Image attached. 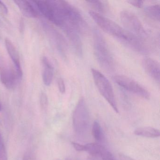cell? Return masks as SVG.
I'll use <instances>...</instances> for the list:
<instances>
[{
	"mask_svg": "<svg viewBox=\"0 0 160 160\" xmlns=\"http://www.w3.org/2000/svg\"><path fill=\"white\" fill-rule=\"evenodd\" d=\"M102 160H116L112 153L108 150L102 156Z\"/></svg>",
	"mask_w": 160,
	"mask_h": 160,
	"instance_id": "44dd1931",
	"label": "cell"
},
{
	"mask_svg": "<svg viewBox=\"0 0 160 160\" xmlns=\"http://www.w3.org/2000/svg\"><path fill=\"white\" fill-rule=\"evenodd\" d=\"M17 77L18 78V75L11 69H2L0 71L1 81L9 89H13L15 87Z\"/></svg>",
	"mask_w": 160,
	"mask_h": 160,
	"instance_id": "8fae6325",
	"label": "cell"
},
{
	"mask_svg": "<svg viewBox=\"0 0 160 160\" xmlns=\"http://www.w3.org/2000/svg\"><path fill=\"white\" fill-rule=\"evenodd\" d=\"M0 12L4 14H7L8 12V10L7 6L1 1H0Z\"/></svg>",
	"mask_w": 160,
	"mask_h": 160,
	"instance_id": "603a6c76",
	"label": "cell"
},
{
	"mask_svg": "<svg viewBox=\"0 0 160 160\" xmlns=\"http://www.w3.org/2000/svg\"><path fill=\"white\" fill-rule=\"evenodd\" d=\"M24 160H28V158H26V159H24Z\"/></svg>",
	"mask_w": 160,
	"mask_h": 160,
	"instance_id": "484cf974",
	"label": "cell"
},
{
	"mask_svg": "<svg viewBox=\"0 0 160 160\" xmlns=\"http://www.w3.org/2000/svg\"><path fill=\"white\" fill-rule=\"evenodd\" d=\"M57 84H58V88L60 92L62 94L65 93L66 88H65V83L63 79L62 78H59L57 81Z\"/></svg>",
	"mask_w": 160,
	"mask_h": 160,
	"instance_id": "ac0fdd59",
	"label": "cell"
},
{
	"mask_svg": "<svg viewBox=\"0 0 160 160\" xmlns=\"http://www.w3.org/2000/svg\"><path fill=\"white\" fill-rule=\"evenodd\" d=\"M14 2L18 7L19 10L24 16L28 18H36L39 12L33 1L16 0Z\"/></svg>",
	"mask_w": 160,
	"mask_h": 160,
	"instance_id": "30bf717a",
	"label": "cell"
},
{
	"mask_svg": "<svg viewBox=\"0 0 160 160\" xmlns=\"http://www.w3.org/2000/svg\"><path fill=\"white\" fill-rule=\"evenodd\" d=\"M5 44L7 52L11 59L12 60L15 67L16 69V73L18 78L21 79L23 76V72L21 68L20 58L18 51L17 50L16 48L12 41L8 38H6L5 39Z\"/></svg>",
	"mask_w": 160,
	"mask_h": 160,
	"instance_id": "9c48e42d",
	"label": "cell"
},
{
	"mask_svg": "<svg viewBox=\"0 0 160 160\" xmlns=\"http://www.w3.org/2000/svg\"><path fill=\"white\" fill-rule=\"evenodd\" d=\"M145 12L150 18L158 22H160V6L159 4L150 5L146 7Z\"/></svg>",
	"mask_w": 160,
	"mask_h": 160,
	"instance_id": "5bb4252c",
	"label": "cell"
},
{
	"mask_svg": "<svg viewBox=\"0 0 160 160\" xmlns=\"http://www.w3.org/2000/svg\"><path fill=\"white\" fill-rule=\"evenodd\" d=\"M142 66L146 72L158 84H160V64L157 61L146 58L142 62Z\"/></svg>",
	"mask_w": 160,
	"mask_h": 160,
	"instance_id": "ba28073f",
	"label": "cell"
},
{
	"mask_svg": "<svg viewBox=\"0 0 160 160\" xmlns=\"http://www.w3.org/2000/svg\"><path fill=\"white\" fill-rule=\"evenodd\" d=\"M127 2L138 8H141L143 7L144 2L142 1H128Z\"/></svg>",
	"mask_w": 160,
	"mask_h": 160,
	"instance_id": "ffe728a7",
	"label": "cell"
},
{
	"mask_svg": "<svg viewBox=\"0 0 160 160\" xmlns=\"http://www.w3.org/2000/svg\"><path fill=\"white\" fill-rule=\"evenodd\" d=\"M91 72L94 83L101 95L111 106L114 111L118 113L114 90L109 80L98 70L92 69Z\"/></svg>",
	"mask_w": 160,
	"mask_h": 160,
	"instance_id": "5b68a950",
	"label": "cell"
},
{
	"mask_svg": "<svg viewBox=\"0 0 160 160\" xmlns=\"http://www.w3.org/2000/svg\"><path fill=\"white\" fill-rule=\"evenodd\" d=\"M93 32V48L97 62L106 72H112L115 68V62L106 42L98 30L94 29Z\"/></svg>",
	"mask_w": 160,
	"mask_h": 160,
	"instance_id": "3957f363",
	"label": "cell"
},
{
	"mask_svg": "<svg viewBox=\"0 0 160 160\" xmlns=\"http://www.w3.org/2000/svg\"><path fill=\"white\" fill-rule=\"evenodd\" d=\"M42 63L44 70L42 73V79L44 84L49 86L52 83L54 77V67L47 57H43Z\"/></svg>",
	"mask_w": 160,
	"mask_h": 160,
	"instance_id": "7c38bea8",
	"label": "cell"
},
{
	"mask_svg": "<svg viewBox=\"0 0 160 160\" xmlns=\"http://www.w3.org/2000/svg\"><path fill=\"white\" fill-rule=\"evenodd\" d=\"M92 134L96 141L99 143H102L104 140V135L102 129L99 122L95 121L92 127Z\"/></svg>",
	"mask_w": 160,
	"mask_h": 160,
	"instance_id": "9a60e30c",
	"label": "cell"
},
{
	"mask_svg": "<svg viewBox=\"0 0 160 160\" xmlns=\"http://www.w3.org/2000/svg\"><path fill=\"white\" fill-rule=\"evenodd\" d=\"M89 13L93 21L105 32L115 37L136 52L142 54L148 52V48L144 41L137 36L96 12L90 11Z\"/></svg>",
	"mask_w": 160,
	"mask_h": 160,
	"instance_id": "6da1fadb",
	"label": "cell"
},
{
	"mask_svg": "<svg viewBox=\"0 0 160 160\" xmlns=\"http://www.w3.org/2000/svg\"><path fill=\"white\" fill-rule=\"evenodd\" d=\"M120 20L126 30L144 41L148 33L137 16L131 11L124 10L120 13Z\"/></svg>",
	"mask_w": 160,
	"mask_h": 160,
	"instance_id": "8992f818",
	"label": "cell"
},
{
	"mask_svg": "<svg viewBox=\"0 0 160 160\" xmlns=\"http://www.w3.org/2000/svg\"><path fill=\"white\" fill-rule=\"evenodd\" d=\"M134 134L136 135L143 137L155 138L160 136V132L159 130L156 128L146 126L136 129Z\"/></svg>",
	"mask_w": 160,
	"mask_h": 160,
	"instance_id": "4fadbf2b",
	"label": "cell"
},
{
	"mask_svg": "<svg viewBox=\"0 0 160 160\" xmlns=\"http://www.w3.org/2000/svg\"><path fill=\"white\" fill-rule=\"evenodd\" d=\"M54 3L64 23L63 28L67 26H71L80 35H87L89 33L88 24L76 7L65 1H54Z\"/></svg>",
	"mask_w": 160,
	"mask_h": 160,
	"instance_id": "7a4b0ae2",
	"label": "cell"
},
{
	"mask_svg": "<svg viewBox=\"0 0 160 160\" xmlns=\"http://www.w3.org/2000/svg\"><path fill=\"white\" fill-rule=\"evenodd\" d=\"M40 102H41V106L43 108H46L47 107L48 104V97L46 94L44 92H42L41 94Z\"/></svg>",
	"mask_w": 160,
	"mask_h": 160,
	"instance_id": "d6986e66",
	"label": "cell"
},
{
	"mask_svg": "<svg viewBox=\"0 0 160 160\" xmlns=\"http://www.w3.org/2000/svg\"><path fill=\"white\" fill-rule=\"evenodd\" d=\"M88 4L94 10L100 13H105L106 11L107 5L105 2L102 1H87Z\"/></svg>",
	"mask_w": 160,
	"mask_h": 160,
	"instance_id": "2e32d148",
	"label": "cell"
},
{
	"mask_svg": "<svg viewBox=\"0 0 160 160\" xmlns=\"http://www.w3.org/2000/svg\"><path fill=\"white\" fill-rule=\"evenodd\" d=\"M2 110V105L1 102H0V111H1Z\"/></svg>",
	"mask_w": 160,
	"mask_h": 160,
	"instance_id": "d4e9b609",
	"label": "cell"
},
{
	"mask_svg": "<svg viewBox=\"0 0 160 160\" xmlns=\"http://www.w3.org/2000/svg\"><path fill=\"white\" fill-rule=\"evenodd\" d=\"M119 158L120 160H135L123 153H120Z\"/></svg>",
	"mask_w": 160,
	"mask_h": 160,
	"instance_id": "cb8c5ba5",
	"label": "cell"
},
{
	"mask_svg": "<svg viewBox=\"0 0 160 160\" xmlns=\"http://www.w3.org/2000/svg\"><path fill=\"white\" fill-rule=\"evenodd\" d=\"M73 126L77 136L81 139L87 137L90 129V116L85 99L78 100L73 114Z\"/></svg>",
	"mask_w": 160,
	"mask_h": 160,
	"instance_id": "277c9868",
	"label": "cell"
},
{
	"mask_svg": "<svg viewBox=\"0 0 160 160\" xmlns=\"http://www.w3.org/2000/svg\"><path fill=\"white\" fill-rule=\"evenodd\" d=\"M113 80L124 89L132 92L144 99H149L150 93L145 88L137 81L124 75H116L113 77Z\"/></svg>",
	"mask_w": 160,
	"mask_h": 160,
	"instance_id": "52a82bcc",
	"label": "cell"
},
{
	"mask_svg": "<svg viewBox=\"0 0 160 160\" xmlns=\"http://www.w3.org/2000/svg\"><path fill=\"white\" fill-rule=\"evenodd\" d=\"M72 145L73 148L78 151H84V149H85V146L84 145H81L79 143L74 142H72Z\"/></svg>",
	"mask_w": 160,
	"mask_h": 160,
	"instance_id": "7402d4cb",
	"label": "cell"
},
{
	"mask_svg": "<svg viewBox=\"0 0 160 160\" xmlns=\"http://www.w3.org/2000/svg\"><path fill=\"white\" fill-rule=\"evenodd\" d=\"M0 160H8L7 151L0 132Z\"/></svg>",
	"mask_w": 160,
	"mask_h": 160,
	"instance_id": "e0dca14e",
	"label": "cell"
}]
</instances>
